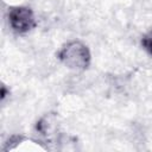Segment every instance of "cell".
Wrapping results in <instances>:
<instances>
[{
  "label": "cell",
  "instance_id": "3",
  "mask_svg": "<svg viewBox=\"0 0 152 152\" xmlns=\"http://www.w3.org/2000/svg\"><path fill=\"white\" fill-rule=\"evenodd\" d=\"M36 132L39 133L43 138V140H40L38 144H40L43 146V142H45V148L48 150V142L49 144H53V141L59 140L57 137V132H58V126H57V118L55 114L50 113V114H45L44 116H42L37 124H36Z\"/></svg>",
  "mask_w": 152,
  "mask_h": 152
},
{
  "label": "cell",
  "instance_id": "6",
  "mask_svg": "<svg viewBox=\"0 0 152 152\" xmlns=\"http://www.w3.org/2000/svg\"><path fill=\"white\" fill-rule=\"evenodd\" d=\"M7 95H10V90H7L6 86L2 84V86H1V101H4Z\"/></svg>",
  "mask_w": 152,
  "mask_h": 152
},
{
  "label": "cell",
  "instance_id": "2",
  "mask_svg": "<svg viewBox=\"0 0 152 152\" xmlns=\"http://www.w3.org/2000/svg\"><path fill=\"white\" fill-rule=\"evenodd\" d=\"M8 23L11 28L18 33L24 34L30 32L37 26L33 11L27 6H12L7 13Z\"/></svg>",
  "mask_w": 152,
  "mask_h": 152
},
{
  "label": "cell",
  "instance_id": "1",
  "mask_svg": "<svg viewBox=\"0 0 152 152\" xmlns=\"http://www.w3.org/2000/svg\"><path fill=\"white\" fill-rule=\"evenodd\" d=\"M57 58L66 68L76 71L87 70L91 62V55L88 46L80 40L65 43L57 52Z\"/></svg>",
  "mask_w": 152,
  "mask_h": 152
},
{
  "label": "cell",
  "instance_id": "4",
  "mask_svg": "<svg viewBox=\"0 0 152 152\" xmlns=\"http://www.w3.org/2000/svg\"><path fill=\"white\" fill-rule=\"evenodd\" d=\"M28 140L27 137L23 135V134H12L10 135V138L4 142V146H2V151L6 152V151H10V150H13L17 146H19L21 142Z\"/></svg>",
  "mask_w": 152,
  "mask_h": 152
},
{
  "label": "cell",
  "instance_id": "5",
  "mask_svg": "<svg viewBox=\"0 0 152 152\" xmlns=\"http://www.w3.org/2000/svg\"><path fill=\"white\" fill-rule=\"evenodd\" d=\"M141 46L150 56H152V30L144 34V37L141 38Z\"/></svg>",
  "mask_w": 152,
  "mask_h": 152
}]
</instances>
